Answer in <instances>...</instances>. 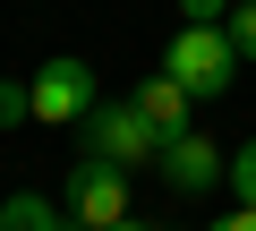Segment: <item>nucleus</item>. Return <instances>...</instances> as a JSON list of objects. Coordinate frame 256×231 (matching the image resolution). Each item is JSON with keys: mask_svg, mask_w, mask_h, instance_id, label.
Wrapping results in <instances>:
<instances>
[{"mask_svg": "<svg viewBox=\"0 0 256 231\" xmlns=\"http://www.w3.org/2000/svg\"><path fill=\"white\" fill-rule=\"evenodd\" d=\"M222 26H230V43H239V60H256V0H239V9H230Z\"/></svg>", "mask_w": 256, "mask_h": 231, "instance_id": "10", "label": "nucleus"}, {"mask_svg": "<svg viewBox=\"0 0 256 231\" xmlns=\"http://www.w3.org/2000/svg\"><path fill=\"white\" fill-rule=\"evenodd\" d=\"M239 205H256V137H239V154H230V180H222Z\"/></svg>", "mask_w": 256, "mask_h": 231, "instance_id": "8", "label": "nucleus"}, {"mask_svg": "<svg viewBox=\"0 0 256 231\" xmlns=\"http://www.w3.org/2000/svg\"><path fill=\"white\" fill-rule=\"evenodd\" d=\"M77 137H86V154H94V163H120V171H146V163L162 154V129H154L128 94H102L86 120H77Z\"/></svg>", "mask_w": 256, "mask_h": 231, "instance_id": "1", "label": "nucleus"}, {"mask_svg": "<svg viewBox=\"0 0 256 231\" xmlns=\"http://www.w3.org/2000/svg\"><path fill=\"white\" fill-rule=\"evenodd\" d=\"M162 69H171L196 103H214V94H230V77H239V43H230V26H180L171 52H162Z\"/></svg>", "mask_w": 256, "mask_h": 231, "instance_id": "2", "label": "nucleus"}, {"mask_svg": "<svg viewBox=\"0 0 256 231\" xmlns=\"http://www.w3.org/2000/svg\"><path fill=\"white\" fill-rule=\"evenodd\" d=\"M26 86H34V120H43V129H77L86 111L102 103V77H94V69H86L77 52H60V60H43V69H34Z\"/></svg>", "mask_w": 256, "mask_h": 231, "instance_id": "3", "label": "nucleus"}, {"mask_svg": "<svg viewBox=\"0 0 256 231\" xmlns=\"http://www.w3.org/2000/svg\"><path fill=\"white\" fill-rule=\"evenodd\" d=\"M239 0H180V26H222Z\"/></svg>", "mask_w": 256, "mask_h": 231, "instance_id": "11", "label": "nucleus"}, {"mask_svg": "<svg viewBox=\"0 0 256 231\" xmlns=\"http://www.w3.org/2000/svg\"><path fill=\"white\" fill-rule=\"evenodd\" d=\"M26 120H34V86L0 77V129H26Z\"/></svg>", "mask_w": 256, "mask_h": 231, "instance_id": "9", "label": "nucleus"}, {"mask_svg": "<svg viewBox=\"0 0 256 231\" xmlns=\"http://www.w3.org/2000/svg\"><path fill=\"white\" fill-rule=\"evenodd\" d=\"M128 103H137V111H146V120H154L162 137H180V129H188V111H196V94H188L171 69H162V77H146V86L128 94Z\"/></svg>", "mask_w": 256, "mask_h": 231, "instance_id": "6", "label": "nucleus"}, {"mask_svg": "<svg viewBox=\"0 0 256 231\" xmlns=\"http://www.w3.org/2000/svg\"><path fill=\"white\" fill-rule=\"evenodd\" d=\"M111 231H154V222H137V214H128V222H111Z\"/></svg>", "mask_w": 256, "mask_h": 231, "instance_id": "13", "label": "nucleus"}, {"mask_svg": "<svg viewBox=\"0 0 256 231\" xmlns=\"http://www.w3.org/2000/svg\"><path fill=\"white\" fill-rule=\"evenodd\" d=\"M154 171L180 188V197H214L222 180H230V154L205 137V129H180V137H162V154H154Z\"/></svg>", "mask_w": 256, "mask_h": 231, "instance_id": "4", "label": "nucleus"}, {"mask_svg": "<svg viewBox=\"0 0 256 231\" xmlns=\"http://www.w3.org/2000/svg\"><path fill=\"white\" fill-rule=\"evenodd\" d=\"M0 231H77V214L43 188H18V197H0Z\"/></svg>", "mask_w": 256, "mask_h": 231, "instance_id": "7", "label": "nucleus"}, {"mask_svg": "<svg viewBox=\"0 0 256 231\" xmlns=\"http://www.w3.org/2000/svg\"><path fill=\"white\" fill-rule=\"evenodd\" d=\"M68 214H77V231H111V222H128V171L77 154V171H68Z\"/></svg>", "mask_w": 256, "mask_h": 231, "instance_id": "5", "label": "nucleus"}, {"mask_svg": "<svg viewBox=\"0 0 256 231\" xmlns=\"http://www.w3.org/2000/svg\"><path fill=\"white\" fill-rule=\"evenodd\" d=\"M205 231H256V205H239V214H222V222H205Z\"/></svg>", "mask_w": 256, "mask_h": 231, "instance_id": "12", "label": "nucleus"}]
</instances>
